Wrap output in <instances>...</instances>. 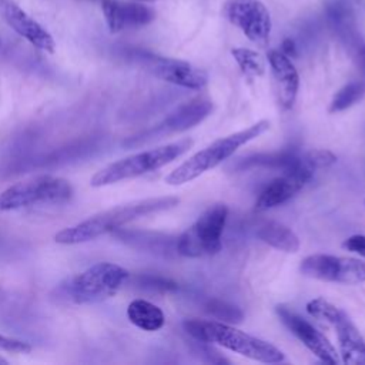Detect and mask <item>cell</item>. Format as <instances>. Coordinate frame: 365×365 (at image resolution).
<instances>
[{"mask_svg":"<svg viewBox=\"0 0 365 365\" xmlns=\"http://www.w3.org/2000/svg\"><path fill=\"white\" fill-rule=\"evenodd\" d=\"M127 317L133 325L143 331L154 332L164 327L165 317L160 307L147 299H133L127 307Z\"/></svg>","mask_w":365,"mask_h":365,"instance_id":"cell-18","label":"cell"},{"mask_svg":"<svg viewBox=\"0 0 365 365\" xmlns=\"http://www.w3.org/2000/svg\"><path fill=\"white\" fill-rule=\"evenodd\" d=\"M205 311L214 318L220 319L221 322L237 324V322H241L244 318V314L238 307L220 299H210L205 304Z\"/></svg>","mask_w":365,"mask_h":365,"instance_id":"cell-22","label":"cell"},{"mask_svg":"<svg viewBox=\"0 0 365 365\" xmlns=\"http://www.w3.org/2000/svg\"><path fill=\"white\" fill-rule=\"evenodd\" d=\"M150 70L155 77L190 90H201L208 83L205 70L178 58L155 57L150 61Z\"/></svg>","mask_w":365,"mask_h":365,"instance_id":"cell-14","label":"cell"},{"mask_svg":"<svg viewBox=\"0 0 365 365\" xmlns=\"http://www.w3.org/2000/svg\"><path fill=\"white\" fill-rule=\"evenodd\" d=\"M299 271L304 277L325 282L346 285L365 282V261L352 257L312 254L301 261Z\"/></svg>","mask_w":365,"mask_h":365,"instance_id":"cell-9","label":"cell"},{"mask_svg":"<svg viewBox=\"0 0 365 365\" xmlns=\"http://www.w3.org/2000/svg\"><path fill=\"white\" fill-rule=\"evenodd\" d=\"M277 312L285 327L322 362L336 365L339 362V354L329 339L318 331L312 324L292 312L285 307H277Z\"/></svg>","mask_w":365,"mask_h":365,"instance_id":"cell-12","label":"cell"},{"mask_svg":"<svg viewBox=\"0 0 365 365\" xmlns=\"http://www.w3.org/2000/svg\"><path fill=\"white\" fill-rule=\"evenodd\" d=\"M281 51H282L284 54H287L288 57H291V56H295V54H297V47H295V43H294V40H291V38H285V40L282 41V47H281Z\"/></svg>","mask_w":365,"mask_h":365,"instance_id":"cell-26","label":"cell"},{"mask_svg":"<svg viewBox=\"0 0 365 365\" xmlns=\"http://www.w3.org/2000/svg\"><path fill=\"white\" fill-rule=\"evenodd\" d=\"M7 364H9V361L0 355V365H7Z\"/></svg>","mask_w":365,"mask_h":365,"instance_id":"cell-27","label":"cell"},{"mask_svg":"<svg viewBox=\"0 0 365 365\" xmlns=\"http://www.w3.org/2000/svg\"><path fill=\"white\" fill-rule=\"evenodd\" d=\"M267 60L277 87L278 101L284 110H291L299 90L298 71L291 58L281 50H269L267 53Z\"/></svg>","mask_w":365,"mask_h":365,"instance_id":"cell-15","label":"cell"},{"mask_svg":"<svg viewBox=\"0 0 365 365\" xmlns=\"http://www.w3.org/2000/svg\"><path fill=\"white\" fill-rule=\"evenodd\" d=\"M103 14L108 26L110 33H118L124 30V23L121 19V1L117 0H103L101 1Z\"/></svg>","mask_w":365,"mask_h":365,"instance_id":"cell-23","label":"cell"},{"mask_svg":"<svg viewBox=\"0 0 365 365\" xmlns=\"http://www.w3.org/2000/svg\"><path fill=\"white\" fill-rule=\"evenodd\" d=\"M184 329L194 339L217 344L232 352H237L250 359L264 364H278L284 361V354L279 348L271 342L237 329L227 322L212 319H185L182 322Z\"/></svg>","mask_w":365,"mask_h":365,"instance_id":"cell-2","label":"cell"},{"mask_svg":"<svg viewBox=\"0 0 365 365\" xmlns=\"http://www.w3.org/2000/svg\"><path fill=\"white\" fill-rule=\"evenodd\" d=\"M133 1H148V3H151V1H157V0H133Z\"/></svg>","mask_w":365,"mask_h":365,"instance_id":"cell-28","label":"cell"},{"mask_svg":"<svg viewBox=\"0 0 365 365\" xmlns=\"http://www.w3.org/2000/svg\"><path fill=\"white\" fill-rule=\"evenodd\" d=\"M222 14L250 41L259 47L268 46L272 23L269 11L261 0H227Z\"/></svg>","mask_w":365,"mask_h":365,"instance_id":"cell-10","label":"cell"},{"mask_svg":"<svg viewBox=\"0 0 365 365\" xmlns=\"http://www.w3.org/2000/svg\"><path fill=\"white\" fill-rule=\"evenodd\" d=\"M128 271L114 262H97L71 275L56 288L57 298L70 304H97L114 297L128 279Z\"/></svg>","mask_w":365,"mask_h":365,"instance_id":"cell-3","label":"cell"},{"mask_svg":"<svg viewBox=\"0 0 365 365\" xmlns=\"http://www.w3.org/2000/svg\"><path fill=\"white\" fill-rule=\"evenodd\" d=\"M231 56L245 76L261 77L265 73V60L255 50L247 47H235L231 50Z\"/></svg>","mask_w":365,"mask_h":365,"instance_id":"cell-20","label":"cell"},{"mask_svg":"<svg viewBox=\"0 0 365 365\" xmlns=\"http://www.w3.org/2000/svg\"><path fill=\"white\" fill-rule=\"evenodd\" d=\"M269 128L268 120H259L250 127L221 137L202 150L192 154L188 160L175 167L170 174L165 175L164 181L170 185L185 184L201 174L215 168L222 161L230 158L240 147L255 140Z\"/></svg>","mask_w":365,"mask_h":365,"instance_id":"cell-4","label":"cell"},{"mask_svg":"<svg viewBox=\"0 0 365 365\" xmlns=\"http://www.w3.org/2000/svg\"><path fill=\"white\" fill-rule=\"evenodd\" d=\"M255 234L262 242L284 252H297L301 247L298 235L278 221H264L258 225Z\"/></svg>","mask_w":365,"mask_h":365,"instance_id":"cell-17","label":"cell"},{"mask_svg":"<svg viewBox=\"0 0 365 365\" xmlns=\"http://www.w3.org/2000/svg\"><path fill=\"white\" fill-rule=\"evenodd\" d=\"M74 194L68 180L43 174L19 181L0 192V212L38 204H61Z\"/></svg>","mask_w":365,"mask_h":365,"instance_id":"cell-6","label":"cell"},{"mask_svg":"<svg viewBox=\"0 0 365 365\" xmlns=\"http://www.w3.org/2000/svg\"><path fill=\"white\" fill-rule=\"evenodd\" d=\"M364 204H365V200H364Z\"/></svg>","mask_w":365,"mask_h":365,"instance_id":"cell-29","label":"cell"},{"mask_svg":"<svg viewBox=\"0 0 365 365\" xmlns=\"http://www.w3.org/2000/svg\"><path fill=\"white\" fill-rule=\"evenodd\" d=\"M365 97V81H349L342 86L331 100L329 113L344 111Z\"/></svg>","mask_w":365,"mask_h":365,"instance_id":"cell-19","label":"cell"},{"mask_svg":"<svg viewBox=\"0 0 365 365\" xmlns=\"http://www.w3.org/2000/svg\"><path fill=\"white\" fill-rule=\"evenodd\" d=\"M311 317L329 324L338 338L341 361L346 365H365V339L344 309L318 297L307 304Z\"/></svg>","mask_w":365,"mask_h":365,"instance_id":"cell-8","label":"cell"},{"mask_svg":"<svg viewBox=\"0 0 365 365\" xmlns=\"http://www.w3.org/2000/svg\"><path fill=\"white\" fill-rule=\"evenodd\" d=\"M305 161L304 164L284 171L279 177L274 178L267 187L259 192L255 201L257 211H265L274 207H278L292 197H295L312 178L315 168L308 161L307 153H304Z\"/></svg>","mask_w":365,"mask_h":365,"instance_id":"cell-11","label":"cell"},{"mask_svg":"<svg viewBox=\"0 0 365 365\" xmlns=\"http://www.w3.org/2000/svg\"><path fill=\"white\" fill-rule=\"evenodd\" d=\"M192 144L194 141L191 138H181L165 145L131 154L98 170L91 177L90 184L93 187H106L155 171L181 157L192 147Z\"/></svg>","mask_w":365,"mask_h":365,"instance_id":"cell-5","label":"cell"},{"mask_svg":"<svg viewBox=\"0 0 365 365\" xmlns=\"http://www.w3.org/2000/svg\"><path fill=\"white\" fill-rule=\"evenodd\" d=\"M0 349L9 351V352H30L31 351V345L26 341H20L16 338H10V336H4L0 335Z\"/></svg>","mask_w":365,"mask_h":365,"instance_id":"cell-24","label":"cell"},{"mask_svg":"<svg viewBox=\"0 0 365 365\" xmlns=\"http://www.w3.org/2000/svg\"><path fill=\"white\" fill-rule=\"evenodd\" d=\"M180 200L177 197H154L127 202L91 215L90 218L67 227L54 235L56 242L64 245L83 244L111 232L141 217L174 208Z\"/></svg>","mask_w":365,"mask_h":365,"instance_id":"cell-1","label":"cell"},{"mask_svg":"<svg viewBox=\"0 0 365 365\" xmlns=\"http://www.w3.org/2000/svg\"><path fill=\"white\" fill-rule=\"evenodd\" d=\"M228 217L225 204L208 207L197 221L187 228L175 242L180 255L188 258H201L215 255L222 248V232Z\"/></svg>","mask_w":365,"mask_h":365,"instance_id":"cell-7","label":"cell"},{"mask_svg":"<svg viewBox=\"0 0 365 365\" xmlns=\"http://www.w3.org/2000/svg\"><path fill=\"white\" fill-rule=\"evenodd\" d=\"M0 16L9 27L26 38L31 46L46 53H54L56 43L53 36L14 1L0 0Z\"/></svg>","mask_w":365,"mask_h":365,"instance_id":"cell-13","label":"cell"},{"mask_svg":"<svg viewBox=\"0 0 365 365\" xmlns=\"http://www.w3.org/2000/svg\"><path fill=\"white\" fill-rule=\"evenodd\" d=\"M342 248L365 258V235H351L342 242Z\"/></svg>","mask_w":365,"mask_h":365,"instance_id":"cell-25","label":"cell"},{"mask_svg":"<svg viewBox=\"0 0 365 365\" xmlns=\"http://www.w3.org/2000/svg\"><path fill=\"white\" fill-rule=\"evenodd\" d=\"M154 10L140 4V1L134 3H123L121 1V19L124 23V29L128 27H141L154 20Z\"/></svg>","mask_w":365,"mask_h":365,"instance_id":"cell-21","label":"cell"},{"mask_svg":"<svg viewBox=\"0 0 365 365\" xmlns=\"http://www.w3.org/2000/svg\"><path fill=\"white\" fill-rule=\"evenodd\" d=\"M214 108L212 101L208 97L200 96L195 97L182 106H180L173 114L167 117V120L163 124V128L165 131H185L191 127H195L200 124L204 118H207Z\"/></svg>","mask_w":365,"mask_h":365,"instance_id":"cell-16","label":"cell"}]
</instances>
